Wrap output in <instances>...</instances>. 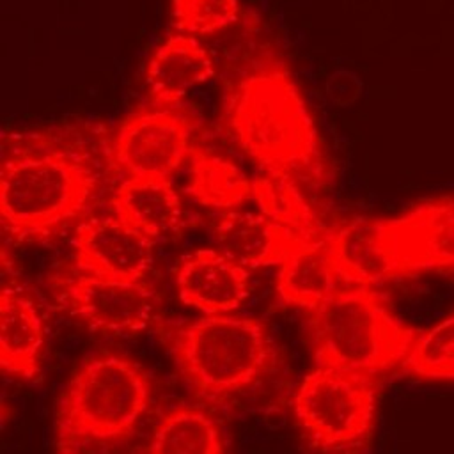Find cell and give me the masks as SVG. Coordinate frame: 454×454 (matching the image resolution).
Returning <instances> with one entry per match:
<instances>
[{"label": "cell", "mask_w": 454, "mask_h": 454, "mask_svg": "<svg viewBox=\"0 0 454 454\" xmlns=\"http://www.w3.org/2000/svg\"><path fill=\"white\" fill-rule=\"evenodd\" d=\"M241 23V46L222 76V129L262 174L301 190L328 188L332 165L284 53L254 12Z\"/></svg>", "instance_id": "1"}, {"label": "cell", "mask_w": 454, "mask_h": 454, "mask_svg": "<svg viewBox=\"0 0 454 454\" xmlns=\"http://www.w3.org/2000/svg\"><path fill=\"white\" fill-rule=\"evenodd\" d=\"M112 133L74 121L2 135L0 216L16 241H44L78 227L117 174Z\"/></svg>", "instance_id": "2"}, {"label": "cell", "mask_w": 454, "mask_h": 454, "mask_svg": "<svg viewBox=\"0 0 454 454\" xmlns=\"http://www.w3.org/2000/svg\"><path fill=\"white\" fill-rule=\"evenodd\" d=\"M160 339L186 388L206 406H227L264 383L278 365V348L264 321L204 314L161 321Z\"/></svg>", "instance_id": "3"}, {"label": "cell", "mask_w": 454, "mask_h": 454, "mask_svg": "<svg viewBox=\"0 0 454 454\" xmlns=\"http://www.w3.org/2000/svg\"><path fill=\"white\" fill-rule=\"evenodd\" d=\"M154 401L147 369L115 351L76 367L55 404V454H117L138 433Z\"/></svg>", "instance_id": "4"}, {"label": "cell", "mask_w": 454, "mask_h": 454, "mask_svg": "<svg viewBox=\"0 0 454 454\" xmlns=\"http://www.w3.org/2000/svg\"><path fill=\"white\" fill-rule=\"evenodd\" d=\"M305 323L314 365L378 381L401 372L420 332L371 286H342L319 307L305 310Z\"/></svg>", "instance_id": "5"}, {"label": "cell", "mask_w": 454, "mask_h": 454, "mask_svg": "<svg viewBox=\"0 0 454 454\" xmlns=\"http://www.w3.org/2000/svg\"><path fill=\"white\" fill-rule=\"evenodd\" d=\"M380 381L358 372L314 365L301 380L293 413L307 440L323 450H360L371 442Z\"/></svg>", "instance_id": "6"}, {"label": "cell", "mask_w": 454, "mask_h": 454, "mask_svg": "<svg viewBox=\"0 0 454 454\" xmlns=\"http://www.w3.org/2000/svg\"><path fill=\"white\" fill-rule=\"evenodd\" d=\"M197 115L184 103L145 99L112 133V161L121 177H168L193 149Z\"/></svg>", "instance_id": "7"}, {"label": "cell", "mask_w": 454, "mask_h": 454, "mask_svg": "<svg viewBox=\"0 0 454 454\" xmlns=\"http://www.w3.org/2000/svg\"><path fill=\"white\" fill-rule=\"evenodd\" d=\"M53 298L87 328L112 335H131L158 328L160 298L147 280L103 278L85 273L59 275Z\"/></svg>", "instance_id": "8"}, {"label": "cell", "mask_w": 454, "mask_h": 454, "mask_svg": "<svg viewBox=\"0 0 454 454\" xmlns=\"http://www.w3.org/2000/svg\"><path fill=\"white\" fill-rule=\"evenodd\" d=\"M397 280L454 275V193L422 197L397 216H383Z\"/></svg>", "instance_id": "9"}, {"label": "cell", "mask_w": 454, "mask_h": 454, "mask_svg": "<svg viewBox=\"0 0 454 454\" xmlns=\"http://www.w3.org/2000/svg\"><path fill=\"white\" fill-rule=\"evenodd\" d=\"M154 241L114 213L89 216L73 232L74 271L119 280H147Z\"/></svg>", "instance_id": "10"}, {"label": "cell", "mask_w": 454, "mask_h": 454, "mask_svg": "<svg viewBox=\"0 0 454 454\" xmlns=\"http://www.w3.org/2000/svg\"><path fill=\"white\" fill-rule=\"evenodd\" d=\"M174 282L179 300L202 314H231L250 294V270L220 252L199 248L176 266Z\"/></svg>", "instance_id": "11"}, {"label": "cell", "mask_w": 454, "mask_h": 454, "mask_svg": "<svg viewBox=\"0 0 454 454\" xmlns=\"http://www.w3.org/2000/svg\"><path fill=\"white\" fill-rule=\"evenodd\" d=\"M46 337V316L35 296L21 284L5 280L0 298V364L4 372L21 381L37 380Z\"/></svg>", "instance_id": "12"}, {"label": "cell", "mask_w": 454, "mask_h": 454, "mask_svg": "<svg viewBox=\"0 0 454 454\" xmlns=\"http://www.w3.org/2000/svg\"><path fill=\"white\" fill-rule=\"evenodd\" d=\"M326 241L344 284L378 287L397 280L385 243L383 216H353L330 225Z\"/></svg>", "instance_id": "13"}, {"label": "cell", "mask_w": 454, "mask_h": 454, "mask_svg": "<svg viewBox=\"0 0 454 454\" xmlns=\"http://www.w3.org/2000/svg\"><path fill=\"white\" fill-rule=\"evenodd\" d=\"M216 66L199 37L172 32L151 53L145 66L147 99L183 103L197 85L211 80Z\"/></svg>", "instance_id": "14"}, {"label": "cell", "mask_w": 454, "mask_h": 454, "mask_svg": "<svg viewBox=\"0 0 454 454\" xmlns=\"http://www.w3.org/2000/svg\"><path fill=\"white\" fill-rule=\"evenodd\" d=\"M112 213L154 243L181 223L183 206L168 177H122L110 199Z\"/></svg>", "instance_id": "15"}, {"label": "cell", "mask_w": 454, "mask_h": 454, "mask_svg": "<svg viewBox=\"0 0 454 454\" xmlns=\"http://www.w3.org/2000/svg\"><path fill=\"white\" fill-rule=\"evenodd\" d=\"M213 238L215 248L250 271L278 266L286 255L296 250L264 213L239 207L222 211L213 227Z\"/></svg>", "instance_id": "16"}, {"label": "cell", "mask_w": 454, "mask_h": 454, "mask_svg": "<svg viewBox=\"0 0 454 454\" xmlns=\"http://www.w3.org/2000/svg\"><path fill=\"white\" fill-rule=\"evenodd\" d=\"M326 236L293 250L278 264L275 287L282 303L312 310L348 286L337 271Z\"/></svg>", "instance_id": "17"}, {"label": "cell", "mask_w": 454, "mask_h": 454, "mask_svg": "<svg viewBox=\"0 0 454 454\" xmlns=\"http://www.w3.org/2000/svg\"><path fill=\"white\" fill-rule=\"evenodd\" d=\"M145 454H227V434L206 404L177 403L158 417Z\"/></svg>", "instance_id": "18"}, {"label": "cell", "mask_w": 454, "mask_h": 454, "mask_svg": "<svg viewBox=\"0 0 454 454\" xmlns=\"http://www.w3.org/2000/svg\"><path fill=\"white\" fill-rule=\"evenodd\" d=\"M252 183L259 211L287 236L294 248L323 239L328 234L330 225H325L312 211L301 188L266 174L257 176Z\"/></svg>", "instance_id": "19"}, {"label": "cell", "mask_w": 454, "mask_h": 454, "mask_svg": "<svg viewBox=\"0 0 454 454\" xmlns=\"http://www.w3.org/2000/svg\"><path fill=\"white\" fill-rule=\"evenodd\" d=\"M186 163L188 192L199 204L229 211L254 199V183L231 160L193 145Z\"/></svg>", "instance_id": "20"}, {"label": "cell", "mask_w": 454, "mask_h": 454, "mask_svg": "<svg viewBox=\"0 0 454 454\" xmlns=\"http://www.w3.org/2000/svg\"><path fill=\"white\" fill-rule=\"evenodd\" d=\"M401 374L419 383L454 385V309L420 328Z\"/></svg>", "instance_id": "21"}, {"label": "cell", "mask_w": 454, "mask_h": 454, "mask_svg": "<svg viewBox=\"0 0 454 454\" xmlns=\"http://www.w3.org/2000/svg\"><path fill=\"white\" fill-rule=\"evenodd\" d=\"M243 16L239 0H172L170 23L174 32L207 37L216 35Z\"/></svg>", "instance_id": "22"}, {"label": "cell", "mask_w": 454, "mask_h": 454, "mask_svg": "<svg viewBox=\"0 0 454 454\" xmlns=\"http://www.w3.org/2000/svg\"><path fill=\"white\" fill-rule=\"evenodd\" d=\"M360 90H362L360 80L346 69L335 71L326 82V92L330 99L340 106H346L356 101V98L360 96Z\"/></svg>", "instance_id": "23"}]
</instances>
